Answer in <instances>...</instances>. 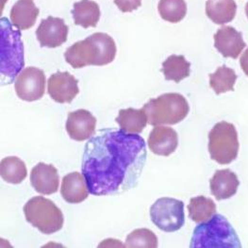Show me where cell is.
I'll return each instance as SVG.
<instances>
[{
	"instance_id": "ac0fdd59",
	"label": "cell",
	"mask_w": 248,
	"mask_h": 248,
	"mask_svg": "<svg viewBox=\"0 0 248 248\" xmlns=\"http://www.w3.org/2000/svg\"><path fill=\"white\" fill-rule=\"evenodd\" d=\"M39 9L32 0H18L11 11L12 24L20 31H26L35 25Z\"/></svg>"
},
{
	"instance_id": "4fadbf2b",
	"label": "cell",
	"mask_w": 248,
	"mask_h": 248,
	"mask_svg": "<svg viewBox=\"0 0 248 248\" xmlns=\"http://www.w3.org/2000/svg\"><path fill=\"white\" fill-rule=\"evenodd\" d=\"M213 38L215 48L225 58L237 59L247 46L243 34L230 26L218 30Z\"/></svg>"
},
{
	"instance_id": "603a6c76",
	"label": "cell",
	"mask_w": 248,
	"mask_h": 248,
	"mask_svg": "<svg viewBox=\"0 0 248 248\" xmlns=\"http://www.w3.org/2000/svg\"><path fill=\"white\" fill-rule=\"evenodd\" d=\"M0 172L2 178L12 184L21 183L28 175L25 162L18 157H7L1 160Z\"/></svg>"
},
{
	"instance_id": "484cf974",
	"label": "cell",
	"mask_w": 248,
	"mask_h": 248,
	"mask_svg": "<svg viewBox=\"0 0 248 248\" xmlns=\"http://www.w3.org/2000/svg\"><path fill=\"white\" fill-rule=\"evenodd\" d=\"M158 10L160 17L170 23H178L187 14L185 0H160Z\"/></svg>"
},
{
	"instance_id": "e0dca14e",
	"label": "cell",
	"mask_w": 248,
	"mask_h": 248,
	"mask_svg": "<svg viewBox=\"0 0 248 248\" xmlns=\"http://www.w3.org/2000/svg\"><path fill=\"white\" fill-rule=\"evenodd\" d=\"M211 191L215 198L220 201L229 199L237 193L240 181L235 173L230 169L218 170L210 181Z\"/></svg>"
},
{
	"instance_id": "9a60e30c",
	"label": "cell",
	"mask_w": 248,
	"mask_h": 248,
	"mask_svg": "<svg viewBox=\"0 0 248 248\" xmlns=\"http://www.w3.org/2000/svg\"><path fill=\"white\" fill-rule=\"evenodd\" d=\"M147 143L154 154L168 157L177 148L178 135L172 127L156 125L150 132Z\"/></svg>"
},
{
	"instance_id": "30bf717a",
	"label": "cell",
	"mask_w": 248,
	"mask_h": 248,
	"mask_svg": "<svg viewBox=\"0 0 248 248\" xmlns=\"http://www.w3.org/2000/svg\"><path fill=\"white\" fill-rule=\"evenodd\" d=\"M47 92L58 103H71L79 93L78 80L68 72H57L47 81Z\"/></svg>"
},
{
	"instance_id": "44dd1931",
	"label": "cell",
	"mask_w": 248,
	"mask_h": 248,
	"mask_svg": "<svg viewBox=\"0 0 248 248\" xmlns=\"http://www.w3.org/2000/svg\"><path fill=\"white\" fill-rule=\"evenodd\" d=\"M120 128L127 133L139 134L145 127L147 116L144 110L128 108L126 109H120L119 114L115 119Z\"/></svg>"
},
{
	"instance_id": "6da1fadb",
	"label": "cell",
	"mask_w": 248,
	"mask_h": 248,
	"mask_svg": "<svg viewBox=\"0 0 248 248\" xmlns=\"http://www.w3.org/2000/svg\"><path fill=\"white\" fill-rule=\"evenodd\" d=\"M147 158L144 140L138 134L111 128L101 129L85 144L82 174L90 194H124L134 188Z\"/></svg>"
},
{
	"instance_id": "7402d4cb",
	"label": "cell",
	"mask_w": 248,
	"mask_h": 248,
	"mask_svg": "<svg viewBox=\"0 0 248 248\" xmlns=\"http://www.w3.org/2000/svg\"><path fill=\"white\" fill-rule=\"evenodd\" d=\"M160 71L163 73L166 80L178 83L190 76L191 63L182 55H171L162 62Z\"/></svg>"
},
{
	"instance_id": "cb8c5ba5",
	"label": "cell",
	"mask_w": 248,
	"mask_h": 248,
	"mask_svg": "<svg viewBox=\"0 0 248 248\" xmlns=\"http://www.w3.org/2000/svg\"><path fill=\"white\" fill-rule=\"evenodd\" d=\"M189 216L195 223H203L216 213V205L213 199L205 196H196L190 200L188 206Z\"/></svg>"
},
{
	"instance_id": "d6986e66",
	"label": "cell",
	"mask_w": 248,
	"mask_h": 248,
	"mask_svg": "<svg viewBox=\"0 0 248 248\" xmlns=\"http://www.w3.org/2000/svg\"><path fill=\"white\" fill-rule=\"evenodd\" d=\"M72 16L75 24L84 29L96 27L100 18V9L97 3L92 0H81L74 4Z\"/></svg>"
},
{
	"instance_id": "8fae6325",
	"label": "cell",
	"mask_w": 248,
	"mask_h": 248,
	"mask_svg": "<svg viewBox=\"0 0 248 248\" xmlns=\"http://www.w3.org/2000/svg\"><path fill=\"white\" fill-rule=\"evenodd\" d=\"M68 27L62 18L49 17L41 21L36 31L41 46L55 48L67 41Z\"/></svg>"
},
{
	"instance_id": "277c9868",
	"label": "cell",
	"mask_w": 248,
	"mask_h": 248,
	"mask_svg": "<svg viewBox=\"0 0 248 248\" xmlns=\"http://www.w3.org/2000/svg\"><path fill=\"white\" fill-rule=\"evenodd\" d=\"M1 82L11 84L24 68V46L20 30H14L7 18L0 19Z\"/></svg>"
},
{
	"instance_id": "8992f818",
	"label": "cell",
	"mask_w": 248,
	"mask_h": 248,
	"mask_svg": "<svg viewBox=\"0 0 248 248\" xmlns=\"http://www.w3.org/2000/svg\"><path fill=\"white\" fill-rule=\"evenodd\" d=\"M24 213L26 220L44 234H53L62 229L63 214L48 198L32 197L25 205Z\"/></svg>"
},
{
	"instance_id": "f1b7e54d",
	"label": "cell",
	"mask_w": 248,
	"mask_h": 248,
	"mask_svg": "<svg viewBox=\"0 0 248 248\" xmlns=\"http://www.w3.org/2000/svg\"><path fill=\"white\" fill-rule=\"evenodd\" d=\"M240 64L243 71L245 72V74L248 77V48L245 51V53L242 55L240 60Z\"/></svg>"
},
{
	"instance_id": "d4e9b609",
	"label": "cell",
	"mask_w": 248,
	"mask_h": 248,
	"mask_svg": "<svg viewBox=\"0 0 248 248\" xmlns=\"http://www.w3.org/2000/svg\"><path fill=\"white\" fill-rule=\"evenodd\" d=\"M210 86L213 89L216 94L234 90V85L237 80V75L231 68L223 65L219 67L215 73L210 74Z\"/></svg>"
},
{
	"instance_id": "5b68a950",
	"label": "cell",
	"mask_w": 248,
	"mask_h": 248,
	"mask_svg": "<svg viewBox=\"0 0 248 248\" xmlns=\"http://www.w3.org/2000/svg\"><path fill=\"white\" fill-rule=\"evenodd\" d=\"M151 125L176 124L186 118L190 107L186 98L177 93L161 94L150 99L142 108Z\"/></svg>"
},
{
	"instance_id": "3957f363",
	"label": "cell",
	"mask_w": 248,
	"mask_h": 248,
	"mask_svg": "<svg viewBox=\"0 0 248 248\" xmlns=\"http://www.w3.org/2000/svg\"><path fill=\"white\" fill-rule=\"evenodd\" d=\"M191 248H241V241L228 219L215 214L195 227Z\"/></svg>"
},
{
	"instance_id": "4316f807",
	"label": "cell",
	"mask_w": 248,
	"mask_h": 248,
	"mask_svg": "<svg viewBox=\"0 0 248 248\" xmlns=\"http://www.w3.org/2000/svg\"><path fill=\"white\" fill-rule=\"evenodd\" d=\"M124 247L156 248L158 247V238L153 231L147 229L135 230L126 237Z\"/></svg>"
},
{
	"instance_id": "7c38bea8",
	"label": "cell",
	"mask_w": 248,
	"mask_h": 248,
	"mask_svg": "<svg viewBox=\"0 0 248 248\" xmlns=\"http://www.w3.org/2000/svg\"><path fill=\"white\" fill-rule=\"evenodd\" d=\"M96 118L86 109H78L69 112L66 121V131L70 138L82 142L94 135Z\"/></svg>"
},
{
	"instance_id": "5bb4252c",
	"label": "cell",
	"mask_w": 248,
	"mask_h": 248,
	"mask_svg": "<svg viewBox=\"0 0 248 248\" xmlns=\"http://www.w3.org/2000/svg\"><path fill=\"white\" fill-rule=\"evenodd\" d=\"M31 183L36 192L41 195H49L57 193L60 184L57 168L52 164L38 163L31 170Z\"/></svg>"
},
{
	"instance_id": "2e32d148",
	"label": "cell",
	"mask_w": 248,
	"mask_h": 248,
	"mask_svg": "<svg viewBox=\"0 0 248 248\" xmlns=\"http://www.w3.org/2000/svg\"><path fill=\"white\" fill-rule=\"evenodd\" d=\"M89 193L87 181L78 172L67 174L62 178L61 194L67 203H81L88 197Z\"/></svg>"
},
{
	"instance_id": "9c48e42d",
	"label": "cell",
	"mask_w": 248,
	"mask_h": 248,
	"mask_svg": "<svg viewBox=\"0 0 248 248\" xmlns=\"http://www.w3.org/2000/svg\"><path fill=\"white\" fill-rule=\"evenodd\" d=\"M15 88L18 97L24 101L32 102L41 99L46 91L45 73L36 67L25 68L18 75Z\"/></svg>"
},
{
	"instance_id": "ba28073f",
	"label": "cell",
	"mask_w": 248,
	"mask_h": 248,
	"mask_svg": "<svg viewBox=\"0 0 248 248\" xmlns=\"http://www.w3.org/2000/svg\"><path fill=\"white\" fill-rule=\"evenodd\" d=\"M150 217L153 224L160 231H179L185 223L184 203L175 198H160L150 208Z\"/></svg>"
},
{
	"instance_id": "ffe728a7",
	"label": "cell",
	"mask_w": 248,
	"mask_h": 248,
	"mask_svg": "<svg viewBox=\"0 0 248 248\" xmlns=\"http://www.w3.org/2000/svg\"><path fill=\"white\" fill-rule=\"evenodd\" d=\"M237 13V4L234 0H207L206 15L213 23L225 25L231 22Z\"/></svg>"
},
{
	"instance_id": "83f0119b",
	"label": "cell",
	"mask_w": 248,
	"mask_h": 248,
	"mask_svg": "<svg viewBox=\"0 0 248 248\" xmlns=\"http://www.w3.org/2000/svg\"><path fill=\"white\" fill-rule=\"evenodd\" d=\"M115 5L123 13H131L142 5V0H114Z\"/></svg>"
},
{
	"instance_id": "52a82bcc",
	"label": "cell",
	"mask_w": 248,
	"mask_h": 248,
	"mask_svg": "<svg viewBox=\"0 0 248 248\" xmlns=\"http://www.w3.org/2000/svg\"><path fill=\"white\" fill-rule=\"evenodd\" d=\"M240 143L234 124L222 121L209 133V152L219 164H230L238 157Z\"/></svg>"
},
{
	"instance_id": "f546056e",
	"label": "cell",
	"mask_w": 248,
	"mask_h": 248,
	"mask_svg": "<svg viewBox=\"0 0 248 248\" xmlns=\"http://www.w3.org/2000/svg\"><path fill=\"white\" fill-rule=\"evenodd\" d=\"M246 15H247V16L248 18V2L247 3V5H246Z\"/></svg>"
},
{
	"instance_id": "7a4b0ae2",
	"label": "cell",
	"mask_w": 248,
	"mask_h": 248,
	"mask_svg": "<svg viewBox=\"0 0 248 248\" xmlns=\"http://www.w3.org/2000/svg\"><path fill=\"white\" fill-rule=\"evenodd\" d=\"M115 56L116 45L114 40L102 32L93 33L83 41L77 42L64 53L66 62L74 68L107 65L112 62Z\"/></svg>"
}]
</instances>
